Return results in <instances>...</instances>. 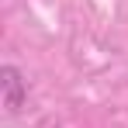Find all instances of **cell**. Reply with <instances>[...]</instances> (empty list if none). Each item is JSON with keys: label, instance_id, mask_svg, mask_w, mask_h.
Masks as SVG:
<instances>
[{"label": "cell", "instance_id": "6da1fadb", "mask_svg": "<svg viewBox=\"0 0 128 128\" xmlns=\"http://www.w3.org/2000/svg\"><path fill=\"white\" fill-rule=\"evenodd\" d=\"M0 86H4V107L14 114V111L21 107V100H24V80H21V73H18L14 66H4V69H0Z\"/></svg>", "mask_w": 128, "mask_h": 128}]
</instances>
